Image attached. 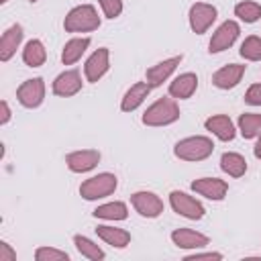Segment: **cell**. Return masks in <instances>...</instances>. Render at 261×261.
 <instances>
[{
  "mask_svg": "<svg viewBox=\"0 0 261 261\" xmlns=\"http://www.w3.org/2000/svg\"><path fill=\"white\" fill-rule=\"evenodd\" d=\"M214 151V143L210 137H202V135H196V137H186L181 141L175 143L173 147V153L177 159H184V161H202V159H208Z\"/></svg>",
  "mask_w": 261,
  "mask_h": 261,
  "instance_id": "cell-1",
  "label": "cell"
},
{
  "mask_svg": "<svg viewBox=\"0 0 261 261\" xmlns=\"http://www.w3.org/2000/svg\"><path fill=\"white\" fill-rule=\"evenodd\" d=\"M100 27V16L92 4H80L71 8L63 20V29L67 33H90Z\"/></svg>",
  "mask_w": 261,
  "mask_h": 261,
  "instance_id": "cell-2",
  "label": "cell"
},
{
  "mask_svg": "<svg viewBox=\"0 0 261 261\" xmlns=\"http://www.w3.org/2000/svg\"><path fill=\"white\" fill-rule=\"evenodd\" d=\"M179 118V106L175 104L173 98H159L153 102L145 114H143V124L147 126H167Z\"/></svg>",
  "mask_w": 261,
  "mask_h": 261,
  "instance_id": "cell-3",
  "label": "cell"
},
{
  "mask_svg": "<svg viewBox=\"0 0 261 261\" xmlns=\"http://www.w3.org/2000/svg\"><path fill=\"white\" fill-rule=\"evenodd\" d=\"M118 186V179L114 173H98V175H92L88 177L86 181H82L80 186V196L84 200H100V198H106L110 194H114Z\"/></svg>",
  "mask_w": 261,
  "mask_h": 261,
  "instance_id": "cell-4",
  "label": "cell"
},
{
  "mask_svg": "<svg viewBox=\"0 0 261 261\" xmlns=\"http://www.w3.org/2000/svg\"><path fill=\"white\" fill-rule=\"evenodd\" d=\"M169 204L173 208V212H177L179 216L184 218H190V220H200L204 216V206L192 198L190 194L186 192H179V190H173L169 194Z\"/></svg>",
  "mask_w": 261,
  "mask_h": 261,
  "instance_id": "cell-5",
  "label": "cell"
},
{
  "mask_svg": "<svg viewBox=\"0 0 261 261\" xmlns=\"http://www.w3.org/2000/svg\"><path fill=\"white\" fill-rule=\"evenodd\" d=\"M16 100L24 108H37L45 100V82L43 77H31L24 80L16 90Z\"/></svg>",
  "mask_w": 261,
  "mask_h": 261,
  "instance_id": "cell-6",
  "label": "cell"
},
{
  "mask_svg": "<svg viewBox=\"0 0 261 261\" xmlns=\"http://www.w3.org/2000/svg\"><path fill=\"white\" fill-rule=\"evenodd\" d=\"M216 6H212V4H208V2H196V4H192L190 6V14H188V18H190V29L196 33V35H202V33H206L210 27H212V22L216 20Z\"/></svg>",
  "mask_w": 261,
  "mask_h": 261,
  "instance_id": "cell-7",
  "label": "cell"
},
{
  "mask_svg": "<svg viewBox=\"0 0 261 261\" xmlns=\"http://www.w3.org/2000/svg\"><path fill=\"white\" fill-rule=\"evenodd\" d=\"M241 33V27L237 20H224L214 33H212V39L208 43V51L210 53H220L228 47H232V43L237 41Z\"/></svg>",
  "mask_w": 261,
  "mask_h": 261,
  "instance_id": "cell-8",
  "label": "cell"
},
{
  "mask_svg": "<svg viewBox=\"0 0 261 261\" xmlns=\"http://www.w3.org/2000/svg\"><path fill=\"white\" fill-rule=\"evenodd\" d=\"M130 204L145 218H157L163 212V200L153 192H135L130 196Z\"/></svg>",
  "mask_w": 261,
  "mask_h": 261,
  "instance_id": "cell-9",
  "label": "cell"
},
{
  "mask_svg": "<svg viewBox=\"0 0 261 261\" xmlns=\"http://www.w3.org/2000/svg\"><path fill=\"white\" fill-rule=\"evenodd\" d=\"M108 67H110V51L106 47H100L88 57V61L84 65V75L88 82L94 84L108 71Z\"/></svg>",
  "mask_w": 261,
  "mask_h": 261,
  "instance_id": "cell-10",
  "label": "cell"
},
{
  "mask_svg": "<svg viewBox=\"0 0 261 261\" xmlns=\"http://www.w3.org/2000/svg\"><path fill=\"white\" fill-rule=\"evenodd\" d=\"M53 94L61 96V98H69L75 96L82 90V75L77 69H65L61 71L55 80H53Z\"/></svg>",
  "mask_w": 261,
  "mask_h": 261,
  "instance_id": "cell-11",
  "label": "cell"
},
{
  "mask_svg": "<svg viewBox=\"0 0 261 261\" xmlns=\"http://www.w3.org/2000/svg\"><path fill=\"white\" fill-rule=\"evenodd\" d=\"M192 190L208 200H224L226 192H228V184L224 179H218V177H200V179H194L192 181Z\"/></svg>",
  "mask_w": 261,
  "mask_h": 261,
  "instance_id": "cell-12",
  "label": "cell"
},
{
  "mask_svg": "<svg viewBox=\"0 0 261 261\" xmlns=\"http://www.w3.org/2000/svg\"><path fill=\"white\" fill-rule=\"evenodd\" d=\"M100 161V153L96 149H82V151H73L65 157L67 167L73 173H86L90 169H94Z\"/></svg>",
  "mask_w": 261,
  "mask_h": 261,
  "instance_id": "cell-13",
  "label": "cell"
},
{
  "mask_svg": "<svg viewBox=\"0 0 261 261\" xmlns=\"http://www.w3.org/2000/svg\"><path fill=\"white\" fill-rule=\"evenodd\" d=\"M245 67H247V65H241V63H228V65L220 67L218 71H214L212 84H214L216 88H220V90H230V88L239 86V82L243 80Z\"/></svg>",
  "mask_w": 261,
  "mask_h": 261,
  "instance_id": "cell-14",
  "label": "cell"
},
{
  "mask_svg": "<svg viewBox=\"0 0 261 261\" xmlns=\"http://www.w3.org/2000/svg\"><path fill=\"white\" fill-rule=\"evenodd\" d=\"M181 55H173V57H169V59H163V61H159L157 65H153V67H149L147 69V84L151 86V88H157V86H161L173 71H175V67L181 63Z\"/></svg>",
  "mask_w": 261,
  "mask_h": 261,
  "instance_id": "cell-15",
  "label": "cell"
},
{
  "mask_svg": "<svg viewBox=\"0 0 261 261\" xmlns=\"http://www.w3.org/2000/svg\"><path fill=\"white\" fill-rule=\"evenodd\" d=\"M196 88H198V75L192 71H186V73H179L169 84V96L177 98V100H188L194 96Z\"/></svg>",
  "mask_w": 261,
  "mask_h": 261,
  "instance_id": "cell-16",
  "label": "cell"
},
{
  "mask_svg": "<svg viewBox=\"0 0 261 261\" xmlns=\"http://www.w3.org/2000/svg\"><path fill=\"white\" fill-rule=\"evenodd\" d=\"M204 126L206 130H210L216 139L220 141H232L234 135H237V128L232 124V120L226 116V114H214V116H208L204 120Z\"/></svg>",
  "mask_w": 261,
  "mask_h": 261,
  "instance_id": "cell-17",
  "label": "cell"
},
{
  "mask_svg": "<svg viewBox=\"0 0 261 261\" xmlns=\"http://www.w3.org/2000/svg\"><path fill=\"white\" fill-rule=\"evenodd\" d=\"M171 241L179 249H202L210 243V239L206 234L192 230V228H175L171 232Z\"/></svg>",
  "mask_w": 261,
  "mask_h": 261,
  "instance_id": "cell-18",
  "label": "cell"
},
{
  "mask_svg": "<svg viewBox=\"0 0 261 261\" xmlns=\"http://www.w3.org/2000/svg\"><path fill=\"white\" fill-rule=\"evenodd\" d=\"M149 92H151V86H149L147 82H137V84H133V86L124 92V96H122V100H120V110H122V112H133V110H137V108L145 102V98L149 96Z\"/></svg>",
  "mask_w": 261,
  "mask_h": 261,
  "instance_id": "cell-19",
  "label": "cell"
},
{
  "mask_svg": "<svg viewBox=\"0 0 261 261\" xmlns=\"http://www.w3.org/2000/svg\"><path fill=\"white\" fill-rule=\"evenodd\" d=\"M22 35L24 33H22L20 24H12L10 29H6L2 33V39H0V61H8L16 53V49H18V45L22 41Z\"/></svg>",
  "mask_w": 261,
  "mask_h": 261,
  "instance_id": "cell-20",
  "label": "cell"
},
{
  "mask_svg": "<svg viewBox=\"0 0 261 261\" xmlns=\"http://www.w3.org/2000/svg\"><path fill=\"white\" fill-rule=\"evenodd\" d=\"M96 234L106 245H112L114 249H124L130 243V232L128 230L116 228V226H108V224H98L96 226Z\"/></svg>",
  "mask_w": 261,
  "mask_h": 261,
  "instance_id": "cell-21",
  "label": "cell"
},
{
  "mask_svg": "<svg viewBox=\"0 0 261 261\" xmlns=\"http://www.w3.org/2000/svg\"><path fill=\"white\" fill-rule=\"evenodd\" d=\"M90 47V37H75V39H69L61 51V61L63 65H71L75 63L77 59H82V55L86 53V49Z\"/></svg>",
  "mask_w": 261,
  "mask_h": 261,
  "instance_id": "cell-22",
  "label": "cell"
},
{
  "mask_svg": "<svg viewBox=\"0 0 261 261\" xmlns=\"http://www.w3.org/2000/svg\"><path fill=\"white\" fill-rule=\"evenodd\" d=\"M47 59V49L39 39H31L22 49V61L29 67H41Z\"/></svg>",
  "mask_w": 261,
  "mask_h": 261,
  "instance_id": "cell-23",
  "label": "cell"
},
{
  "mask_svg": "<svg viewBox=\"0 0 261 261\" xmlns=\"http://www.w3.org/2000/svg\"><path fill=\"white\" fill-rule=\"evenodd\" d=\"M220 169H222L224 173H228L230 177H241V175H245V171H247V161H245V157H243L241 153L226 151V153H222V157H220Z\"/></svg>",
  "mask_w": 261,
  "mask_h": 261,
  "instance_id": "cell-24",
  "label": "cell"
},
{
  "mask_svg": "<svg viewBox=\"0 0 261 261\" xmlns=\"http://www.w3.org/2000/svg\"><path fill=\"white\" fill-rule=\"evenodd\" d=\"M96 218H102V220H124L128 216V208L124 202H108V204H102L98 206L94 212H92Z\"/></svg>",
  "mask_w": 261,
  "mask_h": 261,
  "instance_id": "cell-25",
  "label": "cell"
},
{
  "mask_svg": "<svg viewBox=\"0 0 261 261\" xmlns=\"http://www.w3.org/2000/svg\"><path fill=\"white\" fill-rule=\"evenodd\" d=\"M73 245H75V249H77V253L82 255V257H86V259H92V261H100V259H104L106 257V253L94 243V241H90L88 237H84V234H75L73 237Z\"/></svg>",
  "mask_w": 261,
  "mask_h": 261,
  "instance_id": "cell-26",
  "label": "cell"
},
{
  "mask_svg": "<svg viewBox=\"0 0 261 261\" xmlns=\"http://www.w3.org/2000/svg\"><path fill=\"white\" fill-rule=\"evenodd\" d=\"M239 133L245 139H253L261 133V114L257 112H245L239 116Z\"/></svg>",
  "mask_w": 261,
  "mask_h": 261,
  "instance_id": "cell-27",
  "label": "cell"
},
{
  "mask_svg": "<svg viewBox=\"0 0 261 261\" xmlns=\"http://www.w3.org/2000/svg\"><path fill=\"white\" fill-rule=\"evenodd\" d=\"M234 16H239L243 22H257L261 18V4L253 0H243L234 6Z\"/></svg>",
  "mask_w": 261,
  "mask_h": 261,
  "instance_id": "cell-28",
  "label": "cell"
},
{
  "mask_svg": "<svg viewBox=\"0 0 261 261\" xmlns=\"http://www.w3.org/2000/svg\"><path fill=\"white\" fill-rule=\"evenodd\" d=\"M239 53H241V57H245L247 61H259V59H261V37H257V35L247 37V39L241 43Z\"/></svg>",
  "mask_w": 261,
  "mask_h": 261,
  "instance_id": "cell-29",
  "label": "cell"
},
{
  "mask_svg": "<svg viewBox=\"0 0 261 261\" xmlns=\"http://www.w3.org/2000/svg\"><path fill=\"white\" fill-rule=\"evenodd\" d=\"M35 259L37 261H67L69 255L65 251H59L53 247H39L35 251Z\"/></svg>",
  "mask_w": 261,
  "mask_h": 261,
  "instance_id": "cell-30",
  "label": "cell"
},
{
  "mask_svg": "<svg viewBox=\"0 0 261 261\" xmlns=\"http://www.w3.org/2000/svg\"><path fill=\"white\" fill-rule=\"evenodd\" d=\"M106 18H116L122 12V0H98Z\"/></svg>",
  "mask_w": 261,
  "mask_h": 261,
  "instance_id": "cell-31",
  "label": "cell"
},
{
  "mask_svg": "<svg viewBox=\"0 0 261 261\" xmlns=\"http://www.w3.org/2000/svg\"><path fill=\"white\" fill-rule=\"evenodd\" d=\"M245 102L251 106H261V82L253 84L247 92H245Z\"/></svg>",
  "mask_w": 261,
  "mask_h": 261,
  "instance_id": "cell-32",
  "label": "cell"
},
{
  "mask_svg": "<svg viewBox=\"0 0 261 261\" xmlns=\"http://www.w3.org/2000/svg\"><path fill=\"white\" fill-rule=\"evenodd\" d=\"M0 261H16V253L6 241H0Z\"/></svg>",
  "mask_w": 261,
  "mask_h": 261,
  "instance_id": "cell-33",
  "label": "cell"
},
{
  "mask_svg": "<svg viewBox=\"0 0 261 261\" xmlns=\"http://www.w3.org/2000/svg\"><path fill=\"white\" fill-rule=\"evenodd\" d=\"M200 259H222V253H214V251H208V253H192L186 257V261H200Z\"/></svg>",
  "mask_w": 261,
  "mask_h": 261,
  "instance_id": "cell-34",
  "label": "cell"
},
{
  "mask_svg": "<svg viewBox=\"0 0 261 261\" xmlns=\"http://www.w3.org/2000/svg\"><path fill=\"white\" fill-rule=\"evenodd\" d=\"M10 120V106L6 100L0 102V124H6Z\"/></svg>",
  "mask_w": 261,
  "mask_h": 261,
  "instance_id": "cell-35",
  "label": "cell"
},
{
  "mask_svg": "<svg viewBox=\"0 0 261 261\" xmlns=\"http://www.w3.org/2000/svg\"><path fill=\"white\" fill-rule=\"evenodd\" d=\"M253 153H255L257 159H261V133L257 135V143H255V147H253Z\"/></svg>",
  "mask_w": 261,
  "mask_h": 261,
  "instance_id": "cell-36",
  "label": "cell"
},
{
  "mask_svg": "<svg viewBox=\"0 0 261 261\" xmlns=\"http://www.w3.org/2000/svg\"><path fill=\"white\" fill-rule=\"evenodd\" d=\"M4 2H8V0H0V4H4Z\"/></svg>",
  "mask_w": 261,
  "mask_h": 261,
  "instance_id": "cell-37",
  "label": "cell"
},
{
  "mask_svg": "<svg viewBox=\"0 0 261 261\" xmlns=\"http://www.w3.org/2000/svg\"><path fill=\"white\" fill-rule=\"evenodd\" d=\"M29 2H37V0H29Z\"/></svg>",
  "mask_w": 261,
  "mask_h": 261,
  "instance_id": "cell-38",
  "label": "cell"
}]
</instances>
